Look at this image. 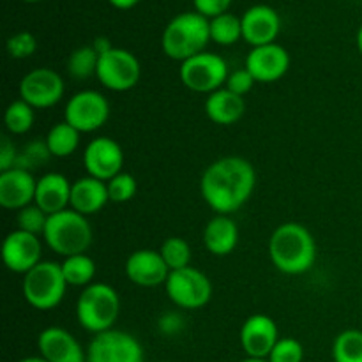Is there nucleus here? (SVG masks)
I'll return each instance as SVG.
<instances>
[{
	"label": "nucleus",
	"instance_id": "1",
	"mask_svg": "<svg viewBox=\"0 0 362 362\" xmlns=\"http://www.w3.org/2000/svg\"><path fill=\"white\" fill-rule=\"evenodd\" d=\"M257 172L247 159L226 156L205 168L200 191L205 204L218 214L230 216L239 211L253 194Z\"/></svg>",
	"mask_w": 362,
	"mask_h": 362
},
{
	"label": "nucleus",
	"instance_id": "2",
	"mask_svg": "<svg viewBox=\"0 0 362 362\" xmlns=\"http://www.w3.org/2000/svg\"><path fill=\"white\" fill-rule=\"evenodd\" d=\"M269 258L283 274H304L317 260V243L300 223H283L269 239Z\"/></svg>",
	"mask_w": 362,
	"mask_h": 362
},
{
	"label": "nucleus",
	"instance_id": "3",
	"mask_svg": "<svg viewBox=\"0 0 362 362\" xmlns=\"http://www.w3.org/2000/svg\"><path fill=\"white\" fill-rule=\"evenodd\" d=\"M211 42V25L209 18L197 11L180 13L170 20L161 35V48L165 55L180 64L198 53L205 52Z\"/></svg>",
	"mask_w": 362,
	"mask_h": 362
},
{
	"label": "nucleus",
	"instance_id": "4",
	"mask_svg": "<svg viewBox=\"0 0 362 362\" xmlns=\"http://www.w3.org/2000/svg\"><path fill=\"white\" fill-rule=\"evenodd\" d=\"M42 239L53 253L67 258L87 253L94 239V232L87 216H81L73 209H66L49 216Z\"/></svg>",
	"mask_w": 362,
	"mask_h": 362
},
{
	"label": "nucleus",
	"instance_id": "5",
	"mask_svg": "<svg viewBox=\"0 0 362 362\" xmlns=\"http://www.w3.org/2000/svg\"><path fill=\"white\" fill-rule=\"evenodd\" d=\"M120 313V297L108 283H92L76 300V320L87 332L101 334L113 329Z\"/></svg>",
	"mask_w": 362,
	"mask_h": 362
},
{
	"label": "nucleus",
	"instance_id": "6",
	"mask_svg": "<svg viewBox=\"0 0 362 362\" xmlns=\"http://www.w3.org/2000/svg\"><path fill=\"white\" fill-rule=\"evenodd\" d=\"M62 267L55 262L42 260L23 276L21 292L28 306L39 311H49L62 303L67 290Z\"/></svg>",
	"mask_w": 362,
	"mask_h": 362
},
{
	"label": "nucleus",
	"instance_id": "7",
	"mask_svg": "<svg viewBox=\"0 0 362 362\" xmlns=\"http://www.w3.org/2000/svg\"><path fill=\"white\" fill-rule=\"evenodd\" d=\"M228 64L221 55L202 52L180 64L179 76L184 87L198 94H212L228 80Z\"/></svg>",
	"mask_w": 362,
	"mask_h": 362
},
{
	"label": "nucleus",
	"instance_id": "8",
	"mask_svg": "<svg viewBox=\"0 0 362 362\" xmlns=\"http://www.w3.org/2000/svg\"><path fill=\"white\" fill-rule=\"evenodd\" d=\"M165 290L168 299L180 310H200L212 299V281L205 272L191 265L170 272Z\"/></svg>",
	"mask_w": 362,
	"mask_h": 362
},
{
	"label": "nucleus",
	"instance_id": "9",
	"mask_svg": "<svg viewBox=\"0 0 362 362\" xmlns=\"http://www.w3.org/2000/svg\"><path fill=\"white\" fill-rule=\"evenodd\" d=\"M95 76L108 90L127 92L140 83L141 64L134 53L113 46L110 52L99 57Z\"/></svg>",
	"mask_w": 362,
	"mask_h": 362
},
{
	"label": "nucleus",
	"instance_id": "10",
	"mask_svg": "<svg viewBox=\"0 0 362 362\" xmlns=\"http://www.w3.org/2000/svg\"><path fill=\"white\" fill-rule=\"evenodd\" d=\"M110 119V103L101 92L80 90L71 95L64 108V120L80 133H94Z\"/></svg>",
	"mask_w": 362,
	"mask_h": 362
},
{
	"label": "nucleus",
	"instance_id": "11",
	"mask_svg": "<svg viewBox=\"0 0 362 362\" xmlns=\"http://www.w3.org/2000/svg\"><path fill=\"white\" fill-rule=\"evenodd\" d=\"M87 362H144V349L129 332L110 329L94 336L87 349Z\"/></svg>",
	"mask_w": 362,
	"mask_h": 362
},
{
	"label": "nucleus",
	"instance_id": "12",
	"mask_svg": "<svg viewBox=\"0 0 362 362\" xmlns=\"http://www.w3.org/2000/svg\"><path fill=\"white\" fill-rule=\"evenodd\" d=\"M66 92V83L57 71L49 67H35L28 71L20 81V99L34 110L55 106Z\"/></svg>",
	"mask_w": 362,
	"mask_h": 362
},
{
	"label": "nucleus",
	"instance_id": "13",
	"mask_svg": "<svg viewBox=\"0 0 362 362\" xmlns=\"http://www.w3.org/2000/svg\"><path fill=\"white\" fill-rule=\"evenodd\" d=\"M85 170L90 177L108 182L119 175L124 168V151L110 136H98L85 147L83 152Z\"/></svg>",
	"mask_w": 362,
	"mask_h": 362
},
{
	"label": "nucleus",
	"instance_id": "14",
	"mask_svg": "<svg viewBox=\"0 0 362 362\" xmlns=\"http://www.w3.org/2000/svg\"><path fill=\"white\" fill-rule=\"evenodd\" d=\"M41 239L23 230H13L7 233L2 244V258L6 267L14 274H27L42 262Z\"/></svg>",
	"mask_w": 362,
	"mask_h": 362
},
{
	"label": "nucleus",
	"instance_id": "15",
	"mask_svg": "<svg viewBox=\"0 0 362 362\" xmlns=\"http://www.w3.org/2000/svg\"><path fill=\"white\" fill-rule=\"evenodd\" d=\"M244 67L250 71L257 83H272L288 73L290 55L278 42L257 46L247 53Z\"/></svg>",
	"mask_w": 362,
	"mask_h": 362
},
{
	"label": "nucleus",
	"instance_id": "16",
	"mask_svg": "<svg viewBox=\"0 0 362 362\" xmlns=\"http://www.w3.org/2000/svg\"><path fill=\"white\" fill-rule=\"evenodd\" d=\"M278 341V325L267 315H251L240 327V346L247 357L269 359Z\"/></svg>",
	"mask_w": 362,
	"mask_h": 362
},
{
	"label": "nucleus",
	"instance_id": "17",
	"mask_svg": "<svg viewBox=\"0 0 362 362\" xmlns=\"http://www.w3.org/2000/svg\"><path fill=\"white\" fill-rule=\"evenodd\" d=\"M126 276L133 285L154 288L165 285L170 276L168 265L156 250H136L127 257Z\"/></svg>",
	"mask_w": 362,
	"mask_h": 362
},
{
	"label": "nucleus",
	"instance_id": "18",
	"mask_svg": "<svg viewBox=\"0 0 362 362\" xmlns=\"http://www.w3.org/2000/svg\"><path fill=\"white\" fill-rule=\"evenodd\" d=\"M243 39L253 48L271 45L281 32L278 11L265 4H257L243 14Z\"/></svg>",
	"mask_w": 362,
	"mask_h": 362
},
{
	"label": "nucleus",
	"instance_id": "19",
	"mask_svg": "<svg viewBox=\"0 0 362 362\" xmlns=\"http://www.w3.org/2000/svg\"><path fill=\"white\" fill-rule=\"evenodd\" d=\"M39 356L48 362H87V352L69 331L46 327L37 336Z\"/></svg>",
	"mask_w": 362,
	"mask_h": 362
},
{
	"label": "nucleus",
	"instance_id": "20",
	"mask_svg": "<svg viewBox=\"0 0 362 362\" xmlns=\"http://www.w3.org/2000/svg\"><path fill=\"white\" fill-rule=\"evenodd\" d=\"M37 180L30 172L11 168L0 172V205L6 211H21L34 204Z\"/></svg>",
	"mask_w": 362,
	"mask_h": 362
},
{
	"label": "nucleus",
	"instance_id": "21",
	"mask_svg": "<svg viewBox=\"0 0 362 362\" xmlns=\"http://www.w3.org/2000/svg\"><path fill=\"white\" fill-rule=\"evenodd\" d=\"M71 187L73 182H69V179L62 173H45L41 179H37L34 204L48 216L66 211L71 204Z\"/></svg>",
	"mask_w": 362,
	"mask_h": 362
},
{
	"label": "nucleus",
	"instance_id": "22",
	"mask_svg": "<svg viewBox=\"0 0 362 362\" xmlns=\"http://www.w3.org/2000/svg\"><path fill=\"white\" fill-rule=\"evenodd\" d=\"M108 202V186L103 180L87 175L73 182L69 209L80 212L81 216H87L88 218L92 214H98Z\"/></svg>",
	"mask_w": 362,
	"mask_h": 362
},
{
	"label": "nucleus",
	"instance_id": "23",
	"mask_svg": "<svg viewBox=\"0 0 362 362\" xmlns=\"http://www.w3.org/2000/svg\"><path fill=\"white\" fill-rule=\"evenodd\" d=\"M205 250L214 257H226L239 244V226L230 216L218 214L205 225Z\"/></svg>",
	"mask_w": 362,
	"mask_h": 362
},
{
	"label": "nucleus",
	"instance_id": "24",
	"mask_svg": "<svg viewBox=\"0 0 362 362\" xmlns=\"http://www.w3.org/2000/svg\"><path fill=\"white\" fill-rule=\"evenodd\" d=\"M246 103L243 95L233 94L226 87L212 92L205 99V115L218 126H233L243 119Z\"/></svg>",
	"mask_w": 362,
	"mask_h": 362
},
{
	"label": "nucleus",
	"instance_id": "25",
	"mask_svg": "<svg viewBox=\"0 0 362 362\" xmlns=\"http://www.w3.org/2000/svg\"><path fill=\"white\" fill-rule=\"evenodd\" d=\"M80 131L74 129L66 120H62V122L53 124L45 140L53 158L62 159L69 158L76 152L78 145H80Z\"/></svg>",
	"mask_w": 362,
	"mask_h": 362
},
{
	"label": "nucleus",
	"instance_id": "26",
	"mask_svg": "<svg viewBox=\"0 0 362 362\" xmlns=\"http://www.w3.org/2000/svg\"><path fill=\"white\" fill-rule=\"evenodd\" d=\"M62 267V274L66 278L67 285L69 286H85L92 285L95 278V262L88 257L87 253L74 255V257L64 258V262L60 264Z\"/></svg>",
	"mask_w": 362,
	"mask_h": 362
},
{
	"label": "nucleus",
	"instance_id": "27",
	"mask_svg": "<svg viewBox=\"0 0 362 362\" xmlns=\"http://www.w3.org/2000/svg\"><path fill=\"white\" fill-rule=\"evenodd\" d=\"M211 41L219 46H232L243 37V20L232 13H223L209 20Z\"/></svg>",
	"mask_w": 362,
	"mask_h": 362
},
{
	"label": "nucleus",
	"instance_id": "28",
	"mask_svg": "<svg viewBox=\"0 0 362 362\" xmlns=\"http://www.w3.org/2000/svg\"><path fill=\"white\" fill-rule=\"evenodd\" d=\"M99 53L95 52L94 46H80L74 49L67 59V73L74 80H87L98 73Z\"/></svg>",
	"mask_w": 362,
	"mask_h": 362
},
{
	"label": "nucleus",
	"instance_id": "29",
	"mask_svg": "<svg viewBox=\"0 0 362 362\" xmlns=\"http://www.w3.org/2000/svg\"><path fill=\"white\" fill-rule=\"evenodd\" d=\"M334 362H362V331L349 329L336 336L332 343Z\"/></svg>",
	"mask_w": 362,
	"mask_h": 362
},
{
	"label": "nucleus",
	"instance_id": "30",
	"mask_svg": "<svg viewBox=\"0 0 362 362\" xmlns=\"http://www.w3.org/2000/svg\"><path fill=\"white\" fill-rule=\"evenodd\" d=\"M35 120L34 108L23 99H16L11 103L4 113V124L11 134H25L32 129Z\"/></svg>",
	"mask_w": 362,
	"mask_h": 362
},
{
	"label": "nucleus",
	"instance_id": "31",
	"mask_svg": "<svg viewBox=\"0 0 362 362\" xmlns=\"http://www.w3.org/2000/svg\"><path fill=\"white\" fill-rule=\"evenodd\" d=\"M159 253H161L165 264L168 265L170 272L189 267L191 247L182 237H168V239L161 244Z\"/></svg>",
	"mask_w": 362,
	"mask_h": 362
},
{
	"label": "nucleus",
	"instance_id": "32",
	"mask_svg": "<svg viewBox=\"0 0 362 362\" xmlns=\"http://www.w3.org/2000/svg\"><path fill=\"white\" fill-rule=\"evenodd\" d=\"M49 158H53V156L52 152H49L48 145H46V140H34L21 148L20 154H18L14 168L27 170V172L32 173L34 170L46 165V163L49 161Z\"/></svg>",
	"mask_w": 362,
	"mask_h": 362
},
{
	"label": "nucleus",
	"instance_id": "33",
	"mask_svg": "<svg viewBox=\"0 0 362 362\" xmlns=\"http://www.w3.org/2000/svg\"><path fill=\"white\" fill-rule=\"evenodd\" d=\"M106 186H108L110 202L113 204H126V202L133 200L138 191L136 179L126 172H120L119 175L113 177L112 180L106 182Z\"/></svg>",
	"mask_w": 362,
	"mask_h": 362
},
{
	"label": "nucleus",
	"instance_id": "34",
	"mask_svg": "<svg viewBox=\"0 0 362 362\" xmlns=\"http://www.w3.org/2000/svg\"><path fill=\"white\" fill-rule=\"evenodd\" d=\"M49 216L45 211L37 207L35 204L28 205V207L21 209L16 214V223L18 230H23V232L34 233V235H42L46 228V223H48Z\"/></svg>",
	"mask_w": 362,
	"mask_h": 362
},
{
	"label": "nucleus",
	"instance_id": "35",
	"mask_svg": "<svg viewBox=\"0 0 362 362\" xmlns=\"http://www.w3.org/2000/svg\"><path fill=\"white\" fill-rule=\"evenodd\" d=\"M35 49H37V39L30 32H18L7 39V53L11 59H28L34 55Z\"/></svg>",
	"mask_w": 362,
	"mask_h": 362
},
{
	"label": "nucleus",
	"instance_id": "36",
	"mask_svg": "<svg viewBox=\"0 0 362 362\" xmlns=\"http://www.w3.org/2000/svg\"><path fill=\"white\" fill-rule=\"evenodd\" d=\"M304 349L296 338H279L272 349L269 362H303Z\"/></svg>",
	"mask_w": 362,
	"mask_h": 362
},
{
	"label": "nucleus",
	"instance_id": "37",
	"mask_svg": "<svg viewBox=\"0 0 362 362\" xmlns=\"http://www.w3.org/2000/svg\"><path fill=\"white\" fill-rule=\"evenodd\" d=\"M257 83L255 81V78L251 76L250 71L244 67V69H237L233 71V73L228 74V80H226L225 87L228 88V90H232L233 94L237 95H246L247 92H251V88H253V85Z\"/></svg>",
	"mask_w": 362,
	"mask_h": 362
},
{
	"label": "nucleus",
	"instance_id": "38",
	"mask_svg": "<svg viewBox=\"0 0 362 362\" xmlns=\"http://www.w3.org/2000/svg\"><path fill=\"white\" fill-rule=\"evenodd\" d=\"M193 6L197 13L211 20V18L219 16L223 13H228L232 0H193Z\"/></svg>",
	"mask_w": 362,
	"mask_h": 362
},
{
	"label": "nucleus",
	"instance_id": "39",
	"mask_svg": "<svg viewBox=\"0 0 362 362\" xmlns=\"http://www.w3.org/2000/svg\"><path fill=\"white\" fill-rule=\"evenodd\" d=\"M18 154H20V151L11 141V138L2 136V141H0V172H7V170L14 168Z\"/></svg>",
	"mask_w": 362,
	"mask_h": 362
},
{
	"label": "nucleus",
	"instance_id": "40",
	"mask_svg": "<svg viewBox=\"0 0 362 362\" xmlns=\"http://www.w3.org/2000/svg\"><path fill=\"white\" fill-rule=\"evenodd\" d=\"M182 318L179 317L177 313H168L159 320V329H161L165 334H175L182 329Z\"/></svg>",
	"mask_w": 362,
	"mask_h": 362
},
{
	"label": "nucleus",
	"instance_id": "41",
	"mask_svg": "<svg viewBox=\"0 0 362 362\" xmlns=\"http://www.w3.org/2000/svg\"><path fill=\"white\" fill-rule=\"evenodd\" d=\"M92 46H94L95 52L99 53V57L105 55L106 52H110V49L113 48V45H112V42H110V39H106V37H98V39H94V42H92Z\"/></svg>",
	"mask_w": 362,
	"mask_h": 362
},
{
	"label": "nucleus",
	"instance_id": "42",
	"mask_svg": "<svg viewBox=\"0 0 362 362\" xmlns=\"http://www.w3.org/2000/svg\"><path fill=\"white\" fill-rule=\"evenodd\" d=\"M110 4H112L115 9H120V11H127V9H133L134 6H136L140 0H108Z\"/></svg>",
	"mask_w": 362,
	"mask_h": 362
},
{
	"label": "nucleus",
	"instance_id": "43",
	"mask_svg": "<svg viewBox=\"0 0 362 362\" xmlns=\"http://www.w3.org/2000/svg\"><path fill=\"white\" fill-rule=\"evenodd\" d=\"M18 362H48V361L42 359V357L39 356V357H25V359H21V361H18Z\"/></svg>",
	"mask_w": 362,
	"mask_h": 362
},
{
	"label": "nucleus",
	"instance_id": "44",
	"mask_svg": "<svg viewBox=\"0 0 362 362\" xmlns=\"http://www.w3.org/2000/svg\"><path fill=\"white\" fill-rule=\"evenodd\" d=\"M357 48H359V53L362 55V25L357 30Z\"/></svg>",
	"mask_w": 362,
	"mask_h": 362
},
{
	"label": "nucleus",
	"instance_id": "45",
	"mask_svg": "<svg viewBox=\"0 0 362 362\" xmlns=\"http://www.w3.org/2000/svg\"><path fill=\"white\" fill-rule=\"evenodd\" d=\"M240 362H269V361L267 359H253V357H247V359H244Z\"/></svg>",
	"mask_w": 362,
	"mask_h": 362
},
{
	"label": "nucleus",
	"instance_id": "46",
	"mask_svg": "<svg viewBox=\"0 0 362 362\" xmlns=\"http://www.w3.org/2000/svg\"><path fill=\"white\" fill-rule=\"evenodd\" d=\"M23 2H27V4H35V2H41V0H23Z\"/></svg>",
	"mask_w": 362,
	"mask_h": 362
},
{
	"label": "nucleus",
	"instance_id": "47",
	"mask_svg": "<svg viewBox=\"0 0 362 362\" xmlns=\"http://www.w3.org/2000/svg\"><path fill=\"white\" fill-rule=\"evenodd\" d=\"M161 362H170V361H161Z\"/></svg>",
	"mask_w": 362,
	"mask_h": 362
}]
</instances>
